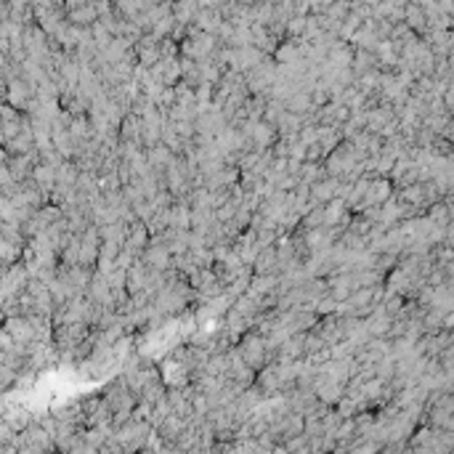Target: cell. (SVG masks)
Segmentation results:
<instances>
[{"label": "cell", "instance_id": "cell-1", "mask_svg": "<svg viewBox=\"0 0 454 454\" xmlns=\"http://www.w3.org/2000/svg\"><path fill=\"white\" fill-rule=\"evenodd\" d=\"M242 353H244V364L247 367H258L261 361H263V343L258 340V337H250L247 343H244V348H242Z\"/></svg>", "mask_w": 454, "mask_h": 454}]
</instances>
